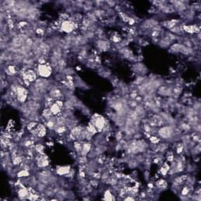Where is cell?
Here are the masks:
<instances>
[{
    "mask_svg": "<svg viewBox=\"0 0 201 201\" xmlns=\"http://www.w3.org/2000/svg\"><path fill=\"white\" fill-rule=\"evenodd\" d=\"M91 124L94 127L97 131L101 132L105 127V119L102 116L96 115V116H93L91 119Z\"/></svg>",
    "mask_w": 201,
    "mask_h": 201,
    "instance_id": "cell-1",
    "label": "cell"
},
{
    "mask_svg": "<svg viewBox=\"0 0 201 201\" xmlns=\"http://www.w3.org/2000/svg\"><path fill=\"white\" fill-rule=\"evenodd\" d=\"M36 73L42 78L47 79L50 76V75L52 74V67L47 64H42V65L39 64Z\"/></svg>",
    "mask_w": 201,
    "mask_h": 201,
    "instance_id": "cell-2",
    "label": "cell"
},
{
    "mask_svg": "<svg viewBox=\"0 0 201 201\" xmlns=\"http://www.w3.org/2000/svg\"><path fill=\"white\" fill-rule=\"evenodd\" d=\"M76 24L74 21H64L62 23H61L60 28L62 32H65V33H71L73 32L76 28Z\"/></svg>",
    "mask_w": 201,
    "mask_h": 201,
    "instance_id": "cell-3",
    "label": "cell"
},
{
    "mask_svg": "<svg viewBox=\"0 0 201 201\" xmlns=\"http://www.w3.org/2000/svg\"><path fill=\"white\" fill-rule=\"evenodd\" d=\"M158 134H159V137H161L162 138L168 139V138H172L174 134V131L171 127L167 126V127H161L158 131Z\"/></svg>",
    "mask_w": 201,
    "mask_h": 201,
    "instance_id": "cell-4",
    "label": "cell"
},
{
    "mask_svg": "<svg viewBox=\"0 0 201 201\" xmlns=\"http://www.w3.org/2000/svg\"><path fill=\"white\" fill-rule=\"evenodd\" d=\"M57 174L59 175H67L71 171L70 166H64V167H58L57 168Z\"/></svg>",
    "mask_w": 201,
    "mask_h": 201,
    "instance_id": "cell-5",
    "label": "cell"
},
{
    "mask_svg": "<svg viewBox=\"0 0 201 201\" xmlns=\"http://www.w3.org/2000/svg\"><path fill=\"white\" fill-rule=\"evenodd\" d=\"M91 148V145L88 142H85L82 145V147H81V151H80V154L82 156H86L87 154H88L90 151Z\"/></svg>",
    "mask_w": 201,
    "mask_h": 201,
    "instance_id": "cell-6",
    "label": "cell"
},
{
    "mask_svg": "<svg viewBox=\"0 0 201 201\" xmlns=\"http://www.w3.org/2000/svg\"><path fill=\"white\" fill-rule=\"evenodd\" d=\"M30 194L29 190H28L26 188H20L19 191H18V196H19L21 198H28V196Z\"/></svg>",
    "mask_w": 201,
    "mask_h": 201,
    "instance_id": "cell-7",
    "label": "cell"
},
{
    "mask_svg": "<svg viewBox=\"0 0 201 201\" xmlns=\"http://www.w3.org/2000/svg\"><path fill=\"white\" fill-rule=\"evenodd\" d=\"M6 72L8 76H13L17 73V70L15 68L14 66L13 65H9L7 67V70H6Z\"/></svg>",
    "mask_w": 201,
    "mask_h": 201,
    "instance_id": "cell-8",
    "label": "cell"
},
{
    "mask_svg": "<svg viewBox=\"0 0 201 201\" xmlns=\"http://www.w3.org/2000/svg\"><path fill=\"white\" fill-rule=\"evenodd\" d=\"M104 197V199L106 200H112L114 199V197H113V196H112V194L109 190L105 191Z\"/></svg>",
    "mask_w": 201,
    "mask_h": 201,
    "instance_id": "cell-9",
    "label": "cell"
},
{
    "mask_svg": "<svg viewBox=\"0 0 201 201\" xmlns=\"http://www.w3.org/2000/svg\"><path fill=\"white\" fill-rule=\"evenodd\" d=\"M182 195H183V196H186V195H188V188H183V190H182Z\"/></svg>",
    "mask_w": 201,
    "mask_h": 201,
    "instance_id": "cell-10",
    "label": "cell"
}]
</instances>
